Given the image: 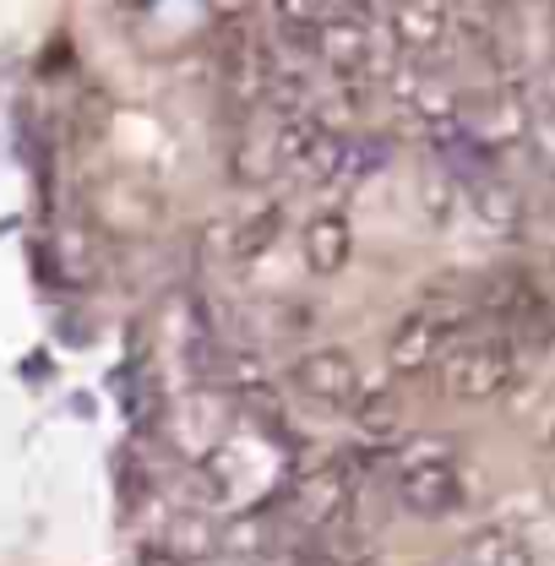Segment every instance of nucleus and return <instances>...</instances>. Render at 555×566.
Returning a JSON list of instances; mask_svg holds the SVG:
<instances>
[{"instance_id": "1", "label": "nucleus", "mask_w": 555, "mask_h": 566, "mask_svg": "<svg viewBox=\"0 0 555 566\" xmlns=\"http://www.w3.org/2000/svg\"><path fill=\"white\" fill-rule=\"evenodd\" d=\"M474 311H480V305L463 300V294H430L425 305H415V311L392 327V338H387V365H392L398 376H425V370H436L441 354L452 349L458 338H469Z\"/></svg>"}, {"instance_id": "2", "label": "nucleus", "mask_w": 555, "mask_h": 566, "mask_svg": "<svg viewBox=\"0 0 555 566\" xmlns=\"http://www.w3.org/2000/svg\"><path fill=\"white\" fill-rule=\"evenodd\" d=\"M523 370V354L506 333H469L441 354L436 376L452 403H495Z\"/></svg>"}, {"instance_id": "3", "label": "nucleus", "mask_w": 555, "mask_h": 566, "mask_svg": "<svg viewBox=\"0 0 555 566\" xmlns=\"http://www.w3.org/2000/svg\"><path fill=\"white\" fill-rule=\"evenodd\" d=\"M392 491L415 517H447L463 506V469L447 441H409L392 463Z\"/></svg>"}, {"instance_id": "4", "label": "nucleus", "mask_w": 555, "mask_h": 566, "mask_svg": "<svg viewBox=\"0 0 555 566\" xmlns=\"http://www.w3.org/2000/svg\"><path fill=\"white\" fill-rule=\"evenodd\" d=\"M278 164L294 169L300 180L327 186V180L348 175V142L338 137L322 115H294V120H283V132H278Z\"/></svg>"}, {"instance_id": "5", "label": "nucleus", "mask_w": 555, "mask_h": 566, "mask_svg": "<svg viewBox=\"0 0 555 566\" xmlns=\"http://www.w3.org/2000/svg\"><path fill=\"white\" fill-rule=\"evenodd\" d=\"M354 491H359V458L348 452V458H333V463H322V469H311L300 485H294V517L305 523V528H338L348 517V506H354Z\"/></svg>"}, {"instance_id": "6", "label": "nucleus", "mask_w": 555, "mask_h": 566, "mask_svg": "<svg viewBox=\"0 0 555 566\" xmlns=\"http://www.w3.org/2000/svg\"><path fill=\"white\" fill-rule=\"evenodd\" d=\"M289 381L300 398L322 409H354L359 403V365L344 349H311L289 365Z\"/></svg>"}, {"instance_id": "7", "label": "nucleus", "mask_w": 555, "mask_h": 566, "mask_svg": "<svg viewBox=\"0 0 555 566\" xmlns=\"http://www.w3.org/2000/svg\"><path fill=\"white\" fill-rule=\"evenodd\" d=\"M387 39L404 55H436L452 39V0H398L387 17Z\"/></svg>"}, {"instance_id": "8", "label": "nucleus", "mask_w": 555, "mask_h": 566, "mask_svg": "<svg viewBox=\"0 0 555 566\" xmlns=\"http://www.w3.org/2000/svg\"><path fill=\"white\" fill-rule=\"evenodd\" d=\"M381 0H273L283 33H322L338 22H370Z\"/></svg>"}, {"instance_id": "9", "label": "nucleus", "mask_w": 555, "mask_h": 566, "mask_svg": "<svg viewBox=\"0 0 555 566\" xmlns=\"http://www.w3.org/2000/svg\"><path fill=\"white\" fill-rule=\"evenodd\" d=\"M463 566H534V545L506 523H485L463 539Z\"/></svg>"}, {"instance_id": "10", "label": "nucleus", "mask_w": 555, "mask_h": 566, "mask_svg": "<svg viewBox=\"0 0 555 566\" xmlns=\"http://www.w3.org/2000/svg\"><path fill=\"white\" fill-rule=\"evenodd\" d=\"M300 251H305V262H311V273H322V279H333V273H344L348 251H354V234H348L344 218H316L311 229H305V240H300Z\"/></svg>"}, {"instance_id": "11", "label": "nucleus", "mask_w": 555, "mask_h": 566, "mask_svg": "<svg viewBox=\"0 0 555 566\" xmlns=\"http://www.w3.org/2000/svg\"><path fill=\"white\" fill-rule=\"evenodd\" d=\"M469 208L480 212L490 229H501V234H512L523 223V202H517V191L506 180H474L469 186Z\"/></svg>"}, {"instance_id": "12", "label": "nucleus", "mask_w": 555, "mask_h": 566, "mask_svg": "<svg viewBox=\"0 0 555 566\" xmlns=\"http://www.w3.org/2000/svg\"><path fill=\"white\" fill-rule=\"evenodd\" d=\"M354 420L365 424L370 436H392V430H398V398H387V392H359Z\"/></svg>"}, {"instance_id": "13", "label": "nucleus", "mask_w": 555, "mask_h": 566, "mask_svg": "<svg viewBox=\"0 0 555 566\" xmlns=\"http://www.w3.org/2000/svg\"><path fill=\"white\" fill-rule=\"evenodd\" d=\"M278 208H262V218H245V229H240V240H234V256H262L268 245H273L278 234Z\"/></svg>"}, {"instance_id": "14", "label": "nucleus", "mask_w": 555, "mask_h": 566, "mask_svg": "<svg viewBox=\"0 0 555 566\" xmlns=\"http://www.w3.org/2000/svg\"><path fill=\"white\" fill-rule=\"evenodd\" d=\"M528 147H534V164L555 175V109H534L528 120Z\"/></svg>"}, {"instance_id": "15", "label": "nucleus", "mask_w": 555, "mask_h": 566, "mask_svg": "<svg viewBox=\"0 0 555 566\" xmlns=\"http://www.w3.org/2000/svg\"><path fill=\"white\" fill-rule=\"evenodd\" d=\"M534 109H555V61L540 66V82H534V98H528Z\"/></svg>"}, {"instance_id": "16", "label": "nucleus", "mask_w": 555, "mask_h": 566, "mask_svg": "<svg viewBox=\"0 0 555 566\" xmlns=\"http://www.w3.org/2000/svg\"><path fill=\"white\" fill-rule=\"evenodd\" d=\"M137 566H180V556H169L164 545H147V551L137 556Z\"/></svg>"}, {"instance_id": "17", "label": "nucleus", "mask_w": 555, "mask_h": 566, "mask_svg": "<svg viewBox=\"0 0 555 566\" xmlns=\"http://www.w3.org/2000/svg\"><path fill=\"white\" fill-rule=\"evenodd\" d=\"M551 6H555V0H551Z\"/></svg>"}]
</instances>
